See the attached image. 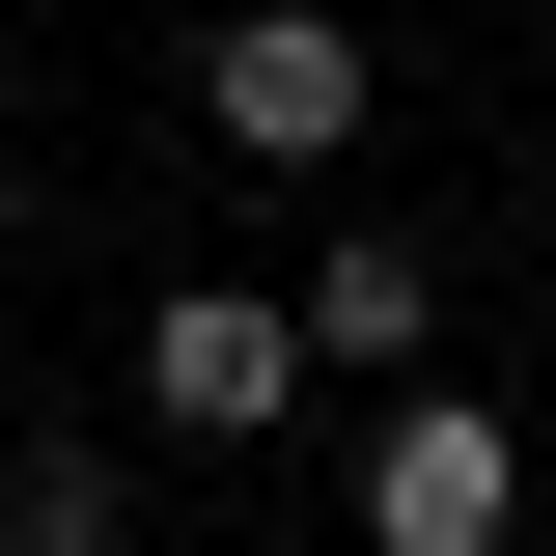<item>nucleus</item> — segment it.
Returning <instances> with one entry per match:
<instances>
[{
    "mask_svg": "<svg viewBox=\"0 0 556 556\" xmlns=\"http://www.w3.org/2000/svg\"><path fill=\"white\" fill-rule=\"evenodd\" d=\"M529 529V445H501V390H417L390 445H362V556H501Z\"/></svg>",
    "mask_w": 556,
    "mask_h": 556,
    "instance_id": "nucleus-3",
    "label": "nucleus"
},
{
    "mask_svg": "<svg viewBox=\"0 0 556 556\" xmlns=\"http://www.w3.org/2000/svg\"><path fill=\"white\" fill-rule=\"evenodd\" d=\"M0 529H28V556H112V445H28V473H0Z\"/></svg>",
    "mask_w": 556,
    "mask_h": 556,
    "instance_id": "nucleus-5",
    "label": "nucleus"
},
{
    "mask_svg": "<svg viewBox=\"0 0 556 556\" xmlns=\"http://www.w3.org/2000/svg\"><path fill=\"white\" fill-rule=\"evenodd\" d=\"M195 139H223V167H334V139H362V28H334V0H223V28H195Z\"/></svg>",
    "mask_w": 556,
    "mask_h": 556,
    "instance_id": "nucleus-1",
    "label": "nucleus"
},
{
    "mask_svg": "<svg viewBox=\"0 0 556 556\" xmlns=\"http://www.w3.org/2000/svg\"><path fill=\"white\" fill-rule=\"evenodd\" d=\"M278 390H306V306L278 278H167L139 306V417L167 445H278Z\"/></svg>",
    "mask_w": 556,
    "mask_h": 556,
    "instance_id": "nucleus-2",
    "label": "nucleus"
},
{
    "mask_svg": "<svg viewBox=\"0 0 556 556\" xmlns=\"http://www.w3.org/2000/svg\"><path fill=\"white\" fill-rule=\"evenodd\" d=\"M306 362H445V251L417 223H334L306 251Z\"/></svg>",
    "mask_w": 556,
    "mask_h": 556,
    "instance_id": "nucleus-4",
    "label": "nucleus"
},
{
    "mask_svg": "<svg viewBox=\"0 0 556 556\" xmlns=\"http://www.w3.org/2000/svg\"><path fill=\"white\" fill-rule=\"evenodd\" d=\"M0 556H28V529H0Z\"/></svg>",
    "mask_w": 556,
    "mask_h": 556,
    "instance_id": "nucleus-6",
    "label": "nucleus"
}]
</instances>
